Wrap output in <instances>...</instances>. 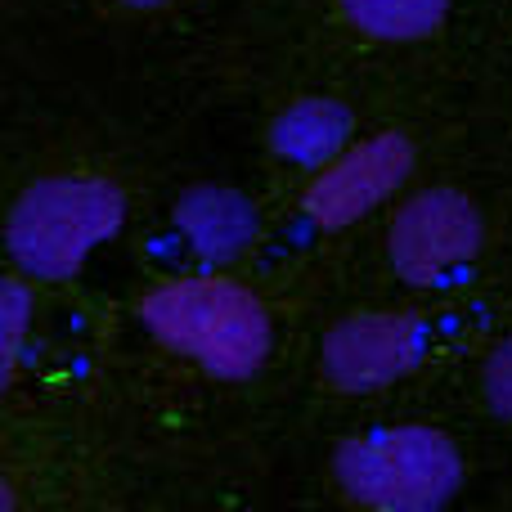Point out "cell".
Listing matches in <instances>:
<instances>
[{
  "mask_svg": "<svg viewBox=\"0 0 512 512\" xmlns=\"http://www.w3.org/2000/svg\"><path fill=\"white\" fill-rule=\"evenodd\" d=\"M140 319L167 351L198 360L212 378L243 382L270 355V315L230 279H176L144 297Z\"/></svg>",
  "mask_w": 512,
  "mask_h": 512,
  "instance_id": "1",
  "label": "cell"
},
{
  "mask_svg": "<svg viewBox=\"0 0 512 512\" xmlns=\"http://www.w3.org/2000/svg\"><path fill=\"white\" fill-rule=\"evenodd\" d=\"M126 221V203L108 180L50 176L23 189L9 212V256L32 279H68Z\"/></svg>",
  "mask_w": 512,
  "mask_h": 512,
  "instance_id": "2",
  "label": "cell"
},
{
  "mask_svg": "<svg viewBox=\"0 0 512 512\" xmlns=\"http://www.w3.org/2000/svg\"><path fill=\"white\" fill-rule=\"evenodd\" d=\"M337 481L364 508L436 512L463 486V459L454 441L432 427H382L337 445Z\"/></svg>",
  "mask_w": 512,
  "mask_h": 512,
  "instance_id": "3",
  "label": "cell"
},
{
  "mask_svg": "<svg viewBox=\"0 0 512 512\" xmlns=\"http://www.w3.org/2000/svg\"><path fill=\"white\" fill-rule=\"evenodd\" d=\"M481 252V212L454 189H423L396 212L387 234L391 270L409 288H436L463 274Z\"/></svg>",
  "mask_w": 512,
  "mask_h": 512,
  "instance_id": "4",
  "label": "cell"
},
{
  "mask_svg": "<svg viewBox=\"0 0 512 512\" xmlns=\"http://www.w3.org/2000/svg\"><path fill=\"white\" fill-rule=\"evenodd\" d=\"M414 171V144L405 135H373L337 153L306 189V216L319 230H346L378 203H387Z\"/></svg>",
  "mask_w": 512,
  "mask_h": 512,
  "instance_id": "5",
  "label": "cell"
},
{
  "mask_svg": "<svg viewBox=\"0 0 512 512\" xmlns=\"http://www.w3.org/2000/svg\"><path fill=\"white\" fill-rule=\"evenodd\" d=\"M427 351V328L414 315L373 310L351 315L324 337V373L342 391H378L418 369Z\"/></svg>",
  "mask_w": 512,
  "mask_h": 512,
  "instance_id": "6",
  "label": "cell"
},
{
  "mask_svg": "<svg viewBox=\"0 0 512 512\" xmlns=\"http://www.w3.org/2000/svg\"><path fill=\"white\" fill-rule=\"evenodd\" d=\"M176 230L203 261H234L252 248L256 212L243 194L221 185H198L176 203Z\"/></svg>",
  "mask_w": 512,
  "mask_h": 512,
  "instance_id": "7",
  "label": "cell"
},
{
  "mask_svg": "<svg viewBox=\"0 0 512 512\" xmlns=\"http://www.w3.org/2000/svg\"><path fill=\"white\" fill-rule=\"evenodd\" d=\"M355 131V117L337 99H301V104L283 108L270 126V144L283 162L297 167H328L337 153L346 149Z\"/></svg>",
  "mask_w": 512,
  "mask_h": 512,
  "instance_id": "8",
  "label": "cell"
},
{
  "mask_svg": "<svg viewBox=\"0 0 512 512\" xmlns=\"http://www.w3.org/2000/svg\"><path fill=\"white\" fill-rule=\"evenodd\" d=\"M346 18L378 41H418L441 27L450 0H342Z\"/></svg>",
  "mask_w": 512,
  "mask_h": 512,
  "instance_id": "9",
  "label": "cell"
},
{
  "mask_svg": "<svg viewBox=\"0 0 512 512\" xmlns=\"http://www.w3.org/2000/svg\"><path fill=\"white\" fill-rule=\"evenodd\" d=\"M5 297H0V315H5V337H0V364H5V382L18 373V355H23V342H27V319H32V297L18 279H9Z\"/></svg>",
  "mask_w": 512,
  "mask_h": 512,
  "instance_id": "10",
  "label": "cell"
},
{
  "mask_svg": "<svg viewBox=\"0 0 512 512\" xmlns=\"http://www.w3.org/2000/svg\"><path fill=\"white\" fill-rule=\"evenodd\" d=\"M486 400L499 418H512V337L499 342L486 360Z\"/></svg>",
  "mask_w": 512,
  "mask_h": 512,
  "instance_id": "11",
  "label": "cell"
},
{
  "mask_svg": "<svg viewBox=\"0 0 512 512\" xmlns=\"http://www.w3.org/2000/svg\"><path fill=\"white\" fill-rule=\"evenodd\" d=\"M122 5H135V9H153V5H167V0H122Z\"/></svg>",
  "mask_w": 512,
  "mask_h": 512,
  "instance_id": "12",
  "label": "cell"
}]
</instances>
